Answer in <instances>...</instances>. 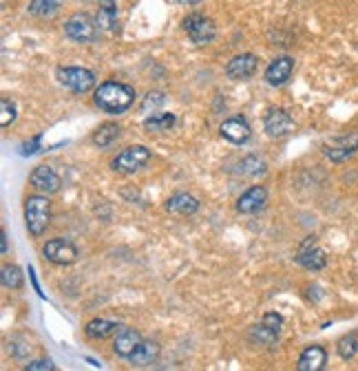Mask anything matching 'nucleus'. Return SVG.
I'll return each instance as SVG.
<instances>
[{"label": "nucleus", "instance_id": "nucleus-3", "mask_svg": "<svg viewBox=\"0 0 358 371\" xmlns=\"http://www.w3.org/2000/svg\"><path fill=\"white\" fill-rule=\"evenodd\" d=\"M182 27H184L188 40H190L192 45H197V47H206V45H210L212 40L217 38V25L212 23L208 16H204V14H197V11L188 14L184 18Z\"/></svg>", "mask_w": 358, "mask_h": 371}, {"label": "nucleus", "instance_id": "nucleus-30", "mask_svg": "<svg viewBox=\"0 0 358 371\" xmlns=\"http://www.w3.org/2000/svg\"><path fill=\"white\" fill-rule=\"evenodd\" d=\"M16 122V107H13V102L3 97L0 100V124H3V129L11 127V124Z\"/></svg>", "mask_w": 358, "mask_h": 371}, {"label": "nucleus", "instance_id": "nucleus-35", "mask_svg": "<svg viewBox=\"0 0 358 371\" xmlns=\"http://www.w3.org/2000/svg\"><path fill=\"white\" fill-rule=\"evenodd\" d=\"M175 3H177V5H188V7H190V5L202 3V0H175Z\"/></svg>", "mask_w": 358, "mask_h": 371}, {"label": "nucleus", "instance_id": "nucleus-17", "mask_svg": "<svg viewBox=\"0 0 358 371\" xmlns=\"http://www.w3.org/2000/svg\"><path fill=\"white\" fill-rule=\"evenodd\" d=\"M358 151V137H341V139H334L330 146H325V157L334 163H341L349 157H354Z\"/></svg>", "mask_w": 358, "mask_h": 371}, {"label": "nucleus", "instance_id": "nucleus-4", "mask_svg": "<svg viewBox=\"0 0 358 371\" xmlns=\"http://www.w3.org/2000/svg\"><path fill=\"white\" fill-rule=\"evenodd\" d=\"M55 77H58V85L71 93H87L95 87L93 71L85 67H58Z\"/></svg>", "mask_w": 358, "mask_h": 371}, {"label": "nucleus", "instance_id": "nucleus-27", "mask_svg": "<svg viewBox=\"0 0 358 371\" xmlns=\"http://www.w3.org/2000/svg\"><path fill=\"white\" fill-rule=\"evenodd\" d=\"M0 281H3L5 287L9 290H20L25 283V274L18 265H3V274H0Z\"/></svg>", "mask_w": 358, "mask_h": 371}, {"label": "nucleus", "instance_id": "nucleus-21", "mask_svg": "<svg viewBox=\"0 0 358 371\" xmlns=\"http://www.w3.org/2000/svg\"><path fill=\"white\" fill-rule=\"evenodd\" d=\"M119 329H122V325L115 323V321H107V318H93L87 323L85 327V334L93 340H104L113 334H117Z\"/></svg>", "mask_w": 358, "mask_h": 371}, {"label": "nucleus", "instance_id": "nucleus-7", "mask_svg": "<svg viewBox=\"0 0 358 371\" xmlns=\"http://www.w3.org/2000/svg\"><path fill=\"white\" fill-rule=\"evenodd\" d=\"M43 254L47 261H51L53 265H71L77 261V247L63 237L49 239L43 247Z\"/></svg>", "mask_w": 358, "mask_h": 371}, {"label": "nucleus", "instance_id": "nucleus-28", "mask_svg": "<svg viewBox=\"0 0 358 371\" xmlns=\"http://www.w3.org/2000/svg\"><path fill=\"white\" fill-rule=\"evenodd\" d=\"M336 352L343 360H352L356 354H358V332H349L345 334L341 340L336 345Z\"/></svg>", "mask_w": 358, "mask_h": 371}, {"label": "nucleus", "instance_id": "nucleus-16", "mask_svg": "<svg viewBox=\"0 0 358 371\" xmlns=\"http://www.w3.org/2000/svg\"><path fill=\"white\" fill-rule=\"evenodd\" d=\"M327 365V352L321 345H310L305 347L301 356L296 360L298 371H321Z\"/></svg>", "mask_w": 358, "mask_h": 371}, {"label": "nucleus", "instance_id": "nucleus-18", "mask_svg": "<svg viewBox=\"0 0 358 371\" xmlns=\"http://www.w3.org/2000/svg\"><path fill=\"white\" fill-rule=\"evenodd\" d=\"M164 208L173 215H182V217H188V215H195L199 210V199L188 195V193H177L173 195Z\"/></svg>", "mask_w": 358, "mask_h": 371}, {"label": "nucleus", "instance_id": "nucleus-19", "mask_svg": "<svg viewBox=\"0 0 358 371\" xmlns=\"http://www.w3.org/2000/svg\"><path fill=\"white\" fill-rule=\"evenodd\" d=\"M159 358V345L155 340H142L137 345V349L131 354L129 362L133 367H151Z\"/></svg>", "mask_w": 358, "mask_h": 371}, {"label": "nucleus", "instance_id": "nucleus-26", "mask_svg": "<svg viewBox=\"0 0 358 371\" xmlns=\"http://www.w3.org/2000/svg\"><path fill=\"white\" fill-rule=\"evenodd\" d=\"M248 338H250L254 345H272V343H276L278 332H274V329H270V327L264 325V323H259V325H252V327H250Z\"/></svg>", "mask_w": 358, "mask_h": 371}, {"label": "nucleus", "instance_id": "nucleus-23", "mask_svg": "<svg viewBox=\"0 0 358 371\" xmlns=\"http://www.w3.org/2000/svg\"><path fill=\"white\" fill-rule=\"evenodd\" d=\"M65 0H31L29 14L36 18H53L60 9H63Z\"/></svg>", "mask_w": 358, "mask_h": 371}, {"label": "nucleus", "instance_id": "nucleus-6", "mask_svg": "<svg viewBox=\"0 0 358 371\" xmlns=\"http://www.w3.org/2000/svg\"><path fill=\"white\" fill-rule=\"evenodd\" d=\"M148 161H151V151L146 146H142V144H135V146L124 149L111 161V168L115 173L131 175V173H137L139 168H144Z\"/></svg>", "mask_w": 358, "mask_h": 371}, {"label": "nucleus", "instance_id": "nucleus-8", "mask_svg": "<svg viewBox=\"0 0 358 371\" xmlns=\"http://www.w3.org/2000/svg\"><path fill=\"white\" fill-rule=\"evenodd\" d=\"M294 259H296L298 265H303L305 270H312V272L323 270V267L327 265L325 252L321 250V247H316V237H308L301 243V247H298V252H296Z\"/></svg>", "mask_w": 358, "mask_h": 371}, {"label": "nucleus", "instance_id": "nucleus-15", "mask_svg": "<svg viewBox=\"0 0 358 371\" xmlns=\"http://www.w3.org/2000/svg\"><path fill=\"white\" fill-rule=\"evenodd\" d=\"M144 338L139 336V332L137 329H133V327H122L119 329V332L115 334V338H113V352L119 356V358H131V354L137 349V345L142 343Z\"/></svg>", "mask_w": 358, "mask_h": 371}, {"label": "nucleus", "instance_id": "nucleus-32", "mask_svg": "<svg viewBox=\"0 0 358 371\" xmlns=\"http://www.w3.org/2000/svg\"><path fill=\"white\" fill-rule=\"evenodd\" d=\"M25 371H55L53 360L49 358H40V360H31L25 365Z\"/></svg>", "mask_w": 358, "mask_h": 371}, {"label": "nucleus", "instance_id": "nucleus-20", "mask_svg": "<svg viewBox=\"0 0 358 371\" xmlns=\"http://www.w3.org/2000/svg\"><path fill=\"white\" fill-rule=\"evenodd\" d=\"M97 27L102 31L115 33L119 29L117 23V7H115V0H99V9H97Z\"/></svg>", "mask_w": 358, "mask_h": 371}, {"label": "nucleus", "instance_id": "nucleus-29", "mask_svg": "<svg viewBox=\"0 0 358 371\" xmlns=\"http://www.w3.org/2000/svg\"><path fill=\"white\" fill-rule=\"evenodd\" d=\"M164 102H166V95H164V93L151 91V93L144 97V102H142V113H144V115H151V111L155 113L157 109L164 107Z\"/></svg>", "mask_w": 358, "mask_h": 371}, {"label": "nucleus", "instance_id": "nucleus-1", "mask_svg": "<svg viewBox=\"0 0 358 371\" xmlns=\"http://www.w3.org/2000/svg\"><path fill=\"white\" fill-rule=\"evenodd\" d=\"M93 102L99 111H104L109 115H119L133 107L135 102V89L124 85V82H102L95 91H93Z\"/></svg>", "mask_w": 358, "mask_h": 371}, {"label": "nucleus", "instance_id": "nucleus-13", "mask_svg": "<svg viewBox=\"0 0 358 371\" xmlns=\"http://www.w3.org/2000/svg\"><path fill=\"white\" fill-rule=\"evenodd\" d=\"M29 181L38 193H47V195L58 193L60 186H63V179H60V175L51 166H36L29 175Z\"/></svg>", "mask_w": 358, "mask_h": 371}, {"label": "nucleus", "instance_id": "nucleus-34", "mask_svg": "<svg viewBox=\"0 0 358 371\" xmlns=\"http://www.w3.org/2000/svg\"><path fill=\"white\" fill-rule=\"evenodd\" d=\"M0 250H3V254L7 252V232L0 235Z\"/></svg>", "mask_w": 358, "mask_h": 371}, {"label": "nucleus", "instance_id": "nucleus-14", "mask_svg": "<svg viewBox=\"0 0 358 371\" xmlns=\"http://www.w3.org/2000/svg\"><path fill=\"white\" fill-rule=\"evenodd\" d=\"M292 71H294V58L281 55V58H276V60L270 62L264 77H266V82L270 87H283L286 82L290 80Z\"/></svg>", "mask_w": 358, "mask_h": 371}, {"label": "nucleus", "instance_id": "nucleus-31", "mask_svg": "<svg viewBox=\"0 0 358 371\" xmlns=\"http://www.w3.org/2000/svg\"><path fill=\"white\" fill-rule=\"evenodd\" d=\"M264 325H268L270 329H274V332L281 334V327H283V316L281 314H276V312H266L264 318H261Z\"/></svg>", "mask_w": 358, "mask_h": 371}, {"label": "nucleus", "instance_id": "nucleus-9", "mask_svg": "<svg viewBox=\"0 0 358 371\" xmlns=\"http://www.w3.org/2000/svg\"><path fill=\"white\" fill-rule=\"evenodd\" d=\"M219 133H222V137L228 139L230 144H237V146H242V144H246L252 137L250 124L242 115H232V117L224 119L222 127H219Z\"/></svg>", "mask_w": 358, "mask_h": 371}, {"label": "nucleus", "instance_id": "nucleus-11", "mask_svg": "<svg viewBox=\"0 0 358 371\" xmlns=\"http://www.w3.org/2000/svg\"><path fill=\"white\" fill-rule=\"evenodd\" d=\"M256 67H259V58L254 53H242V55H234L228 62L226 75L230 80L244 82V80H248V77H252L256 73Z\"/></svg>", "mask_w": 358, "mask_h": 371}, {"label": "nucleus", "instance_id": "nucleus-12", "mask_svg": "<svg viewBox=\"0 0 358 371\" xmlns=\"http://www.w3.org/2000/svg\"><path fill=\"white\" fill-rule=\"evenodd\" d=\"M268 203V193L264 186H252L242 197L237 199V213L242 215H256L259 210H264Z\"/></svg>", "mask_w": 358, "mask_h": 371}, {"label": "nucleus", "instance_id": "nucleus-33", "mask_svg": "<svg viewBox=\"0 0 358 371\" xmlns=\"http://www.w3.org/2000/svg\"><path fill=\"white\" fill-rule=\"evenodd\" d=\"M38 144H40V135H38V137H33L31 141H25V144H23V155H31V153H36Z\"/></svg>", "mask_w": 358, "mask_h": 371}, {"label": "nucleus", "instance_id": "nucleus-22", "mask_svg": "<svg viewBox=\"0 0 358 371\" xmlns=\"http://www.w3.org/2000/svg\"><path fill=\"white\" fill-rule=\"evenodd\" d=\"M119 131H122V129H119L117 122H104L102 127L93 133V144H95V146H99V149H107L119 137Z\"/></svg>", "mask_w": 358, "mask_h": 371}, {"label": "nucleus", "instance_id": "nucleus-25", "mask_svg": "<svg viewBox=\"0 0 358 371\" xmlns=\"http://www.w3.org/2000/svg\"><path fill=\"white\" fill-rule=\"evenodd\" d=\"M237 168H239V173H242L244 177H261L268 171V163L259 155H248V157H244L242 161H239Z\"/></svg>", "mask_w": 358, "mask_h": 371}, {"label": "nucleus", "instance_id": "nucleus-2", "mask_svg": "<svg viewBox=\"0 0 358 371\" xmlns=\"http://www.w3.org/2000/svg\"><path fill=\"white\" fill-rule=\"evenodd\" d=\"M25 223L31 237H43L51 223V201L45 195H31L25 201Z\"/></svg>", "mask_w": 358, "mask_h": 371}, {"label": "nucleus", "instance_id": "nucleus-5", "mask_svg": "<svg viewBox=\"0 0 358 371\" xmlns=\"http://www.w3.org/2000/svg\"><path fill=\"white\" fill-rule=\"evenodd\" d=\"M99 29L97 20H93L89 14H73L71 18H67L65 23V33L67 38L75 40V43H95L99 38Z\"/></svg>", "mask_w": 358, "mask_h": 371}, {"label": "nucleus", "instance_id": "nucleus-24", "mask_svg": "<svg viewBox=\"0 0 358 371\" xmlns=\"http://www.w3.org/2000/svg\"><path fill=\"white\" fill-rule=\"evenodd\" d=\"M175 124H177V117L173 113H153L146 117L144 129L153 131V133H166L175 127Z\"/></svg>", "mask_w": 358, "mask_h": 371}, {"label": "nucleus", "instance_id": "nucleus-10", "mask_svg": "<svg viewBox=\"0 0 358 371\" xmlns=\"http://www.w3.org/2000/svg\"><path fill=\"white\" fill-rule=\"evenodd\" d=\"M264 129L270 137H286L292 133L294 122L286 109H270L264 117Z\"/></svg>", "mask_w": 358, "mask_h": 371}]
</instances>
